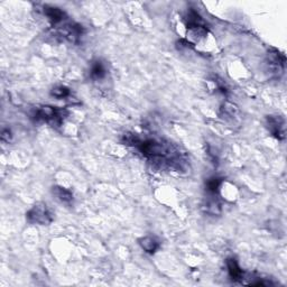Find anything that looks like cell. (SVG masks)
<instances>
[{"instance_id":"6da1fadb","label":"cell","mask_w":287,"mask_h":287,"mask_svg":"<svg viewBox=\"0 0 287 287\" xmlns=\"http://www.w3.org/2000/svg\"><path fill=\"white\" fill-rule=\"evenodd\" d=\"M125 143L134 145L146 158L154 162H166L173 167L180 166V155L168 143L158 139H140L136 135H125Z\"/></svg>"},{"instance_id":"7a4b0ae2","label":"cell","mask_w":287,"mask_h":287,"mask_svg":"<svg viewBox=\"0 0 287 287\" xmlns=\"http://www.w3.org/2000/svg\"><path fill=\"white\" fill-rule=\"evenodd\" d=\"M31 118L36 121H43L53 127H61L66 118V110L52 106H42L34 109Z\"/></svg>"},{"instance_id":"3957f363","label":"cell","mask_w":287,"mask_h":287,"mask_svg":"<svg viewBox=\"0 0 287 287\" xmlns=\"http://www.w3.org/2000/svg\"><path fill=\"white\" fill-rule=\"evenodd\" d=\"M26 219L31 225L47 226L53 221V215L46 204L37 203L27 212Z\"/></svg>"},{"instance_id":"277c9868","label":"cell","mask_w":287,"mask_h":287,"mask_svg":"<svg viewBox=\"0 0 287 287\" xmlns=\"http://www.w3.org/2000/svg\"><path fill=\"white\" fill-rule=\"evenodd\" d=\"M58 34L67 42L77 44L81 36L83 35V27L76 22H65L61 27H58Z\"/></svg>"},{"instance_id":"5b68a950","label":"cell","mask_w":287,"mask_h":287,"mask_svg":"<svg viewBox=\"0 0 287 287\" xmlns=\"http://www.w3.org/2000/svg\"><path fill=\"white\" fill-rule=\"evenodd\" d=\"M43 13L44 16L47 18V20L51 22V25L53 27H61L63 24H65L67 16L64 10H62L61 8L58 7H53V6H47L45 4L43 7Z\"/></svg>"},{"instance_id":"8992f818","label":"cell","mask_w":287,"mask_h":287,"mask_svg":"<svg viewBox=\"0 0 287 287\" xmlns=\"http://www.w3.org/2000/svg\"><path fill=\"white\" fill-rule=\"evenodd\" d=\"M267 126L268 129L279 140H283L286 135V126L285 119L281 116H268L267 117Z\"/></svg>"},{"instance_id":"52a82bcc","label":"cell","mask_w":287,"mask_h":287,"mask_svg":"<svg viewBox=\"0 0 287 287\" xmlns=\"http://www.w3.org/2000/svg\"><path fill=\"white\" fill-rule=\"evenodd\" d=\"M226 265H227V271H228V274H229L230 276V279L234 282H236V283H243L246 279L245 272L241 270L238 262H237L235 258H228L226 262Z\"/></svg>"},{"instance_id":"ba28073f","label":"cell","mask_w":287,"mask_h":287,"mask_svg":"<svg viewBox=\"0 0 287 287\" xmlns=\"http://www.w3.org/2000/svg\"><path fill=\"white\" fill-rule=\"evenodd\" d=\"M107 66L101 60H95L91 63L90 77L93 81H101L107 76Z\"/></svg>"},{"instance_id":"9c48e42d","label":"cell","mask_w":287,"mask_h":287,"mask_svg":"<svg viewBox=\"0 0 287 287\" xmlns=\"http://www.w3.org/2000/svg\"><path fill=\"white\" fill-rule=\"evenodd\" d=\"M52 193L58 202L66 204V206H71L73 203V200H74V197H73V193L71 191L63 188V186H53Z\"/></svg>"},{"instance_id":"30bf717a","label":"cell","mask_w":287,"mask_h":287,"mask_svg":"<svg viewBox=\"0 0 287 287\" xmlns=\"http://www.w3.org/2000/svg\"><path fill=\"white\" fill-rule=\"evenodd\" d=\"M139 246L142 247L145 253L149 255H154L161 247V243H159L157 238L152 236H146L144 238L139 239Z\"/></svg>"},{"instance_id":"8fae6325","label":"cell","mask_w":287,"mask_h":287,"mask_svg":"<svg viewBox=\"0 0 287 287\" xmlns=\"http://www.w3.org/2000/svg\"><path fill=\"white\" fill-rule=\"evenodd\" d=\"M223 185V180L220 179V177H212V179H209L206 188L209 194L211 195H216L219 193V191L222 188Z\"/></svg>"},{"instance_id":"7c38bea8","label":"cell","mask_w":287,"mask_h":287,"mask_svg":"<svg viewBox=\"0 0 287 287\" xmlns=\"http://www.w3.org/2000/svg\"><path fill=\"white\" fill-rule=\"evenodd\" d=\"M52 97L56 99H67L71 98L72 92L71 90L65 85H56L51 90Z\"/></svg>"},{"instance_id":"4fadbf2b","label":"cell","mask_w":287,"mask_h":287,"mask_svg":"<svg viewBox=\"0 0 287 287\" xmlns=\"http://www.w3.org/2000/svg\"><path fill=\"white\" fill-rule=\"evenodd\" d=\"M207 212L210 213V215H219V213L221 212V207H220V203L216 200H211V201H209L207 203Z\"/></svg>"},{"instance_id":"5bb4252c","label":"cell","mask_w":287,"mask_h":287,"mask_svg":"<svg viewBox=\"0 0 287 287\" xmlns=\"http://www.w3.org/2000/svg\"><path fill=\"white\" fill-rule=\"evenodd\" d=\"M12 139V134H11V130L9 128H4L2 129V134H1V140L4 143H9L11 142Z\"/></svg>"}]
</instances>
